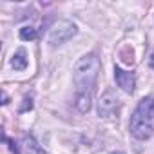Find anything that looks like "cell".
I'll return each mask as SVG.
<instances>
[{
	"instance_id": "cell-1",
	"label": "cell",
	"mask_w": 154,
	"mask_h": 154,
	"mask_svg": "<svg viewBox=\"0 0 154 154\" xmlns=\"http://www.w3.org/2000/svg\"><path fill=\"white\" fill-rule=\"evenodd\" d=\"M129 131L140 141L150 140L154 136V96H145L140 100L136 111L131 116Z\"/></svg>"
},
{
	"instance_id": "cell-2",
	"label": "cell",
	"mask_w": 154,
	"mask_h": 154,
	"mask_svg": "<svg viewBox=\"0 0 154 154\" xmlns=\"http://www.w3.org/2000/svg\"><path fill=\"white\" fill-rule=\"evenodd\" d=\"M74 82L78 87H93L96 85V76L100 72V60L96 54H84L74 63Z\"/></svg>"
},
{
	"instance_id": "cell-3",
	"label": "cell",
	"mask_w": 154,
	"mask_h": 154,
	"mask_svg": "<svg viewBox=\"0 0 154 154\" xmlns=\"http://www.w3.org/2000/svg\"><path fill=\"white\" fill-rule=\"evenodd\" d=\"M76 33H78V27H76L72 22H69V20H58V22H54L49 27L47 42L53 47H56V45H62L67 40H71Z\"/></svg>"
},
{
	"instance_id": "cell-4",
	"label": "cell",
	"mask_w": 154,
	"mask_h": 154,
	"mask_svg": "<svg viewBox=\"0 0 154 154\" xmlns=\"http://www.w3.org/2000/svg\"><path fill=\"white\" fill-rule=\"evenodd\" d=\"M93 94H94L93 87H78L76 89L72 103H74V109L80 114H87L91 111V107H93Z\"/></svg>"
},
{
	"instance_id": "cell-5",
	"label": "cell",
	"mask_w": 154,
	"mask_h": 154,
	"mask_svg": "<svg viewBox=\"0 0 154 154\" xmlns=\"http://www.w3.org/2000/svg\"><path fill=\"white\" fill-rule=\"evenodd\" d=\"M114 80H116L118 87H122L123 93H127V94L134 93V89H136V76H134V72L125 71L120 65H114Z\"/></svg>"
},
{
	"instance_id": "cell-6",
	"label": "cell",
	"mask_w": 154,
	"mask_h": 154,
	"mask_svg": "<svg viewBox=\"0 0 154 154\" xmlns=\"http://www.w3.org/2000/svg\"><path fill=\"white\" fill-rule=\"evenodd\" d=\"M116 107H118V98H116V94H114L112 91H105V93L102 94L100 102H98V116L107 118V116H111V114L116 111Z\"/></svg>"
},
{
	"instance_id": "cell-7",
	"label": "cell",
	"mask_w": 154,
	"mask_h": 154,
	"mask_svg": "<svg viewBox=\"0 0 154 154\" xmlns=\"http://www.w3.org/2000/svg\"><path fill=\"white\" fill-rule=\"evenodd\" d=\"M22 147L27 154H47L36 141V138L31 132H24L22 134Z\"/></svg>"
},
{
	"instance_id": "cell-8",
	"label": "cell",
	"mask_w": 154,
	"mask_h": 154,
	"mask_svg": "<svg viewBox=\"0 0 154 154\" xmlns=\"http://www.w3.org/2000/svg\"><path fill=\"white\" fill-rule=\"evenodd\" d=\"M27 63H29L27 53H26L24 47H20V49L11 56V67H13L15 71H24V69H27Z\"/></svg>"
},
{
	"instance_id": "cell-9",
	"label": "cell",
	"mask_w": 154,
	"mask_h": 154,
	"mask_svg": "<svg viewBox=\"0 0 154 154\" xmlns=\"http://www.w3.org/2000/svg\"><path fill=\"white\" fill-rule=\"evenodd\" d=\"M18 36H20V40H24V42H31V40H36L38 31H36L33 26H22L20 31H18Z\"/></svg>"
},
{
	"instance_id": "cell-10",
	"label": "cell",
	"mask_w": 154,
	"mask_h": 154,
	"mask_svg": "<svg viewBox=\"0 0 154 154\" xmlns=\"http://www.w3.org/2000/svg\"><path fill=\"white\" fill-rule=\"evenodd\" d=\"M2 140H4V143H8V149L11 150V154H20V149H18V145L15 143V140H11L6 132L2 134Z\"/></svg>"
},
{
	"instance_id": "cell-11",
	"label": "cell",
	"mask_w": 154,
	"mask_h": 154,
	"mask_svg": "<svg viewBox=\"0 0 154 154\" xmlns=\"http://www.w3.org/2000/svg\"><path fill=\"white\" fill-rule=\"evenodd\" d=\"M33 109V98L31 96H26L24 98V103L20 105V109H18V112H27V111H31Z\"/></svg>"
},
{
	"instance_id": "cell-12",
	"label": "cell",
	"mask_w": 154,
	"mask_h": 154,
	"mask_svg": "<svg viewBox=\"0 0 154 154\" xmlns=\"http://www.w3.org/2000/svg\"><path fill=\"white\" fill-rule=\"evenodd\" d=\"M2 100H4V102H2L4 105H8V103H9V98H8V94H6V93H2Z\"/></svg>"
},
{
	"instance_id": "cell-13",
	"label": "cell",
	"mask_w": 154,
	"mask_h": 154,
	"mask_svg": "<svg viewBox=\"0 0 154 154\" xmlns=\"http://www.w3.org/2000/svg\"><path fill=\"white\" fill-rule=\"evenodd\" d=\"M149 65L154 69V53H152V54H150V58H149Z\"/></svg>"
},
{
	"instance_id": "cell-14",
	"label": "cell",
	"mask_w": 154,
	"mask_h": 154,
	"mask_svg": "<svg viewBox=\"0 0 154 154\" xmlns=\"http://www.w3.org/2000/svg\"><path fill=\"white\" fill-rule=\"evenodd\" d=\"M112 154H123V152H112Z\"/></svg>"
}]
</instances>
